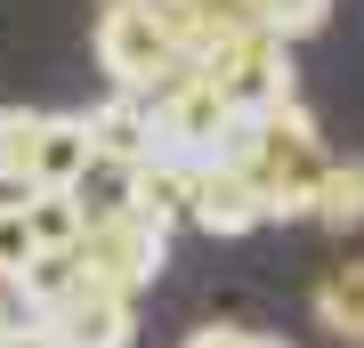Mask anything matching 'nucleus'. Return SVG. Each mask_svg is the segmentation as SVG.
I'll return each instance as SVG.
<instances>
[{
  "instance_id": "obj_1",
  "label": "nucleus",
  "mask_w": 364,
  "mask_h": 348,
  "mask_svg": "<svg viewBox=\"0 0 364 348\" xmlns=\"http://www.w3.org/2000/svg\"><path fill=\"white\" fill-rule=\"evenodd\" d=\"M219 162L251 170V186L267 194L275 219H316V194H324V170H332L308 105H291V114H275V122H235V138H227Z\"/></svg>"
},
{
  "instance_id": "obj_2",
  "label": "nucleus",
  "mask_w": 364,
  "mask_h": 348,
  "mask_svg": "<svg viewBox=\"0 0 364 348\" xmlns=\"http://www.w3.org/2000/svg\"><path fill=\"white\" fill-rule=\"evenodd\" d=\"M97 65L114 73L122 97H154L162 81L178 73V49H170V33L154 25L146 0H114V9L97 16Z\"/></svg>"
},
{
  "instance_id": "obj_3",
  "label": "nucleus",
  "mask_w": 364,
  "mask_h": 348,
  "mask_svg": "<svg viewBox=\"0 0 364 348\" xmlns=\"http://www.w3.org/2000/svg\"><path fill=\"white\" fill-rule=\"evenodd\" d=\"M81 275L90 284H105V292H122V300H138V292H154L162 284V268H170V227H154V219H105V227H90L81 235Z\"/></svg>"
},
{
  "instance_id": "obj_4",
  "label": "nucleus",
  "mask_w": 364,
  "mask_h": 348,
  "mask_svg": "<svg viewBox=\"0 0 364 348\" xmlns=\"http://www.w3.org/2000/svg\"><path fill=\"white\" fill-rule=\"evenodd\" d=\"M210 81H219V97L235 105V122H275L299 105V81H291V49L284 41H259L243 33L235 49L210 65Z\"/></svg>"
},
{
  "instance_id": "obj_5",
  "label": "nucleus",
  "mask_w": 364,
  "mask_h": 348,
  "mask_svg": "<svg viewBox=\"0 0 364 348\" xmlns=\"http://www.w3.org/2000/svg\"><path fill=\"white\" fill-rule=\"evenodd\" d=\"M41 332L57 348H130L138 340V300H122L105 284H81L57 316H41Z\"/></svg>"
},
{
  "instance_id": "obj_6",
  "label": "nucleus",
  "mask_w": 364,
  "mask_h": 348,
  "mask_svg": "<svg viewBox=\"0 0 364 348\" xmlns=\"http://www.w3.org/2000/svg\"><path fill=\"white\" fill-rule=\"evenodd\" d=\"M267 219H275V211H267V194L251 186V170H227V162L203 170V194H195V227L203 235L235 243V235H251V227H267Z\"/></svg>"
},
{
  "instance_id": "obj_7",
  "label": "nucleus",
  "mask_w": 364,
  "mask_h": 348,
  "mask_svg": "<svg viewBox=\"0 0 364 348\" xmlns=\"http://www.w3.org/2000/svg\"><path fill=\"white\" fill-rule=\"evenodd\" d=\"M90 146H97V162H154L162 154V138H154V105H146V97H97L90 105Z\"/></svg>"
},
{
  "instance_id": "obj_8",
  "label": "nucleus",
  "mask_w": 364,
  "mask_h": 348,
  "mask_svg": "<svg viewBox=\"0 0 364 348\" xmlns=\"http://www.w3.org/2000/svg\"><path fill=\"white\" fill-rule=\"evenodd\" d=\"M90 170H97L90 114H49L41 122V154H33V194H73Z\"/></svg>"
},
{
  "instance_id": "obj_9",
  "label": "nucleus",
  "mask_w": 364,
  "mask_h": 348,
  "mask_svg": "<svg viewBox=\"0 0 364 348\" xmlns=\"http://www.w3.org/2000/svg\"><path fill=\"white\" fill-rule=\"evenodd\" d=\"M195 194H203V162H186V154L138 162V219L178 227V219H195Z\"/></svg>"
},
{
  "instance_id": "obj_10",
  "label": "nucleus",
  "mask_w": 364,
  "mask_h": 348,
  "mask_svg": "<svg viewBox=\"0 0 364 348\" xmlns=\"http://www.w3.org/2000/svg\"><path fill=\"white\" fill-rule=\"evenodd\" d=\"M203 9H219L227 25H243V33H259V41H308L316 25L332 16V0H203Z\"/></svg>"
},
{
  "instance_id": "obj_11",
  "label": "nucleus",
  "mask_w": 364,
  "mask_h": 348,
  "mask_svg": "<svg viewBox=\"0 0 364 348\" xmlns=\"http://www.w3.org/2000/svg\"><path fill=\"white\" fill-rule=\"evenodd\" d=\"M25 219H33L41 259H73V251H81V235H90V211H81V194H25Z\"/></svg>"
},
{
  "instance_id": "obj_12",
  "label": "nucleus",
  "mask_w": 364,
  "mask_h": 348,
  "mask_svg": "<svg viewBox=\"0 0 364 348\" xmlns=\"http://www.w3.org/2000/svg\"><path fill=\"white\" fill-rule=\"evenodd\" d=\"M316 324H324L332 340L364 348V259H348V268H332L324 284H316Z\"/></svg>"
},
{
  "instance_id": "obj_13",
  "label": "nucleus",
  "mask_w": 364,
  "mask_h": 348,
  "mask_svg": "<svg viewBox=\"0 0 364 348\" xmlns=\"http://www.w3.org/2000/svg\"><path fill=\"white\" fill-rule=\"evenodd\" d=\"M41 122H49V114H33V105H0V194H33Z\"/></svg>"
},
{
  "instance_id": "obj_14",
  "label": "nucleus",
  "mask_w": 364,
  "mask_h": 348,
  "mask_svg": "<svg viewBox=\"0 0 364 348\" xmlns=\"http://www.w3.org/2000/svg\"><path fill=\"white\" fill-rule=\"evenodd\" d=\"M316 219H324L332 235L364 227V154H348V162L332 154V170H324V194H316Z\"/></svg>"
},
{
  "instance_id": "obj_15",
  "label": "nucleus",
  "mask_w": 364,
  "mask_h": 348,
  "mask_svg": "<svg viewBox=\"0 0 364 348\" xmlns=\"http://www.w3.org/2000/svg\"><path fill=\"white\" fill-rule=\"evenodd\" d=\"M81 194V211H90V227H105V219H130L138 211V170L130 162H97L90 179L73 186Z\"/></svg>"
},
{
  "instance_id": "obj_16",
  "label": "nucleus",
  "mask_w": 364,
  "mask_h": 348,
  "mask_svg": "<svg viewBox=\"0 0 364 348\" xmlns=\"http://www.w3.org/2000/svg\"><path fill=\"white\" fill-rule=\"evenodd\" d=\"M41 268V243H33V219H25V194H9L0 203V284H25V275Z\"/></svg>"
},
{
  "instance_id": "obj_17",
  "label": "nucleus",
  "mask_w": 364,
  "mask_h": 348,
  "mask_svg": "<svg viewBox=\"0 0 364 348\" xmlns=\"http://www.w3.org/2000/svg\"><path fill=\"white\" fill-rule=\"evenodd\" d=\"M259 332H243V324H195L186 332V348H251Z\"/></svg>"
},
{
  "instance_id": "obj_18",
  "label": "nucleus",
  "mask_w": 364,
  "mask_h": 348,
  "mask_svg": "<svg viewBox=\"0 0 364 348\" xmlns=\"http://www.w3.org/2000/svg\"><path fill=\"white\" fill-rule=\"evenodd\" d=\"M0 348H57V340H49V332H41V324H16V332H9V340H0Z\"/></svg>"
},
{
  "instance_id": "obj_19",
  "label": "nucleus",
  "mask_w": 364,
  "mask_h": 348,
  "mask_svg": "<svg viewBox=\"0 0 364 348\" xmlns=\"http://www.w3.org/2000/svg\"><path fill=\"white\" fill-rule=\"evenodd\" d=\"M9 332H16V308H0V340H9Z\"/></svg>"
},
{
  "instance_id": "obj_20",
  "label": "nucleus",
  "mask_w": 364,
  "mask_h": 348,
  "mask_svg": "<svg viewBox=\"0 0 364 348\" xmlns=\"http://www.w3.org/2000/svg\"><path fill=\"white\" fill-rule=\"evenodd\" d=\"M251 348H284V340H267V332H259V340H251Z\"/></svg>"
}]
</instances>
